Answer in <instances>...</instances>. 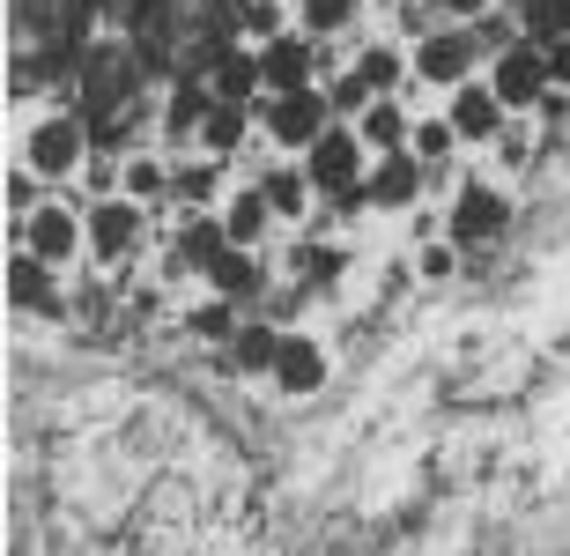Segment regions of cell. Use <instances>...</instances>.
I'll use <instances>...</instances> for the list:
<instances>
[{"label": "cell", "instance_id": "1", "mask_svg": "<svg viewBox=\"0 0 570 556\" xmlns=\"http://www.w3.org/2000/svg\"><path fill=\"white\" fill-rule=\"evenodd\" d=\"M119 8H127V45L141 52V67L170 82L208 75L245 30V0H119Z\"/></svg>", "mask_w": 570, "mask_h": 556}, {"label": "cell", "instance_id": "2", "mask_svg": "<svg viewBox=\"0 0 570 556\" xmlns=\"http://www.w3.org/2000/svg\"><path fill=\"white\" fill-rule=\"evenodd\" d=\"M75 97H82V119L97 149H119L141 134V111H148V67L134 45H89L75 60Z\"/></svg>", "mask_w": 570, "mask_h": 556}, {"label": "cell", "instance_id": "3", "mask_svg": "<svg viewBox=\"0 0 570 556\" xmlns=\"http://www.w3.org/2000/svg\"><path fill=\"white\" fill-rule=\"evenodd\" d=\"M259 127L275 134L282 149H318V142H326V97H318V89H296V97H267V105H259Z\"/></svg>", "mask_w": 570, "mask_h": 556}, {"label": "cell", "instance_id": "4", "mask_svg": "<svg viewBox=\"0 0 570 556\" xmlns=\"http://www.w3.org/2000/svg\"><path fill=\"white\" fill-rule=\"evenodd\" d=\"M504 223H511V201L497 186L466 178V186L452 193V237H460V245H489V237H504Z\"/></svg>", "mask_w": 570, "mask_h": 556}, {"label": "cell", "instance_id": "5", "mask_svg": "<svg viewBox=\"0 0 570 556\" xmlns=\"http://www.w3.org/2000/svg\"><path fill=\"white\" fill-rule=\"evenodd\" d=\"M312 186L341 193V201H363V134L334 127L326 142L312 149Z\"/></svg>", "mask_w": 570, "mask_h": 556}, {"label": "cell", "instance_id": "6", "mask_svg": "<svg viewBox=\"0 0 570 556\" xmlns=\"http://www.w3.org/2000/svg\"><path fill=\"white\" fill-rule=\"evenodd\" d=\"M474 60H482V38H474V30H430V38L415 45V75H423V82L466 89V67Z\"/></svg>", "mask_w": 570, "mask_h": 556}, {"label": "cell", "instance_id": "7", "mask_svg": "<svg viewBox=\"0 0 570 556\" xmlns=\"http://www.w3.org/2000/svg\"><path fill=\"white\" fill-rule=\"evenodd\" d=\"M489 89L511 105H549V52L541 45H511L504 60H497V75H489Z\"/></svg>", "mask_w": 570, "mask_h": 556}, {"label": "cell", "instance_id": "8", "mask_svg": "<svg viewBox=\"0 0 570 556\" xmlns=\"http://www.w3.org/2000/svg\"><path fill=\"white\" fill-rule=\"evenodd\" d=\"M82 156H89L82 119H38V127H30V172L38 178H67Z\"/></svg>", "mask_w": 570, "mask_h": 556}, {"label": "cell", "instance_id": "9", "mask_svg": "<svg viewBox=\"0 0 570 556\" xmlns=\"http://www.w3.org/2000/svg\"><path fill=\"white\" fill-rule=\"evenodd\" d=\"M259 75H267V97H296V89H312V75H326V60L304 38H275L259 45Z\"/></svg>", "mask_w": 570, "mask_h": 556}, {"label": "cell", "instance_id": "10", "mask_svg": "<svg viewBox=\"0 0 570 556\" xmlns=\"http://www.w3.org/2000/svg\"><path fill=\"white\" fill-rule=\"evenodd\" d=\"M141 231H148L141 201H97V208H89V245L105 260H127L134 245H141Z\"/></svg>", "mask_w": 570, "mask_h": 556}, {"label": "cell", "instance_id": "11", "mask_svg": "<svg viewBox=\"0 0 570 556\" xmlns=\"http://www.w3.org/2000/svg\"><path fill=\"white\" fill-rule=\"evenodd\" d=\"M200 82H208V97L215 105H253V89H267V75H259V52H245V45H230V52H223V60L208 67V75H200Z\"/></svg>", "mask_w": 570, "mask_h": 556}, {"label": "cell", "instance_id": "12", "mask_svg": "<svg viewBox=\"0 0 570 556\" xmlns=\"http://www.w3.org/2000/svg\"><path fill=\"white\" fill-rule=\"evenodd\" d=\"M16 237H22V253H30V260H45V267H52V260H67L75 245H82V223H75L67 208H38Z\"/></svg>", "mask_w": 570, "mask_h": 556}, {"label": "cell", "instance_id": "13", "mask_svg": "<svg viewBox=\"0 0 570 556\" xmlns=\"http://www.w3.org/2000/svg\"><path fill=\"white\" fill-rule=\"evenodd\" d=\"M423 193V164L415 156H379V172L363 178V201H379V208H407Z\"/></svg>", "mask_w": 570, "mask_h": 556}, {"label": "cell", "instance_id": "14", "mask_svg": "<svg viewBox=\"0 0 570 556\" xmlns=\"http://www.w3.org/2000/svg\"><path fill=\"white\" fill-rule=\"evenodd\" d=\"M8 297H16L22 312H45V320H60V290H52V275H45V260H30V253L8 260Z\"/></svg>", "mask_w": 570, "mask_h": 556}, {"label": "cell", "instance_id": "15", "mask_svg": "<svg viewBox=\"0 0 570 556\" xmlns=\"http://www.w3.org/2000/svg\"><path fill=\"white\" fill-rule=\"evenodd\" d=\"M215 290V297H259V260L245 253V245H230V253L208 260V275H200Z\"/></svg>", "mask_w": 570, "mask_h": 556}, {"label": "cell", "instance_id": "16", "mask_svg": "<svg viewBox=\"0 0 570 556\" xmlns=\"http://www.w3.org/2000/svg\"><path fill=\"white\" fill-rule=\"evenodd\" d=\"M275 379H282V393H312V386L326 379V349H318V342H304V334H289V342H282Z\"/></svg>", "mask_w": 570, "mask_h": 556}, {"label": "cell", "instance_id": "17", "mask_svg": "<svg viewBox=\"0 0 570 556\" xmlns=\"http://www.w3.org/2000/svg\"><path fill=\"white\" fill-rule=\"evenodd\" d=\"M356 134H363V149H379V156H401V142H407L415 127H407V111L393 105V97H379V105H371V111L356 119Z\"/></svg>", "mask_w": 570, "mask_h": 556}, {"label": "cell", "instance_id": "18", "mask_svg": "<svg viewBox=\"0 0 570 556\" xmlns=\"http://www.w3.org/2000/svg\"><path fill=\"white\" fill-rule=\"evenodd\" d=\"M497 119H504V97H497V89H460V97H452V127L474 134V142L497 134Z\"/></svg>", "mask_w": 570, "mask_h": 556}, {"label": "cell", "instance_id": "19", "mask_svg": "<svg viewBox=\"0 0 570 556\" xmlns=\"http://www.w3.org/2000/svg\"><path fill=\"white\" fill-rule=\"evenodd\" d=\"M267 215H275V208H267V193H237V201H230V215H223V231H230V245H245V253H253V245H259V237H267Z\"/></svg>", "mask_w": 570, "mask_h": 556}, {"label": "cell", "instance_id": "20", "mask_svg": "<svg viewBox=\"0 0 570 556\" xmlns=\"http://www.w3.org/2000/svg\"><path fill=\"white\" fill-rule=\"evenodd\" d=\"M282 342H289V334H275V326H245V334L230 342V364L237 371H275L282 364Z\"/></svg>", "mask_w": 570, "mask_h": 556}, {"label": "cell", "instance_id": "21", "mask_svg": "<svg viewBox=\"0 0 570 556\" xmlns=\"http://www.w3.org/2000/svg\"><path fill=\"white\" fill-rule=\"evenodd\" d=\"M519 22H527V45H563L570 38V0H527Z\"/></svg>", "mask_w": 570, "mask_h": 556}, {"label": "cell", "instance_id": "22", "mask_svg": "<svg viewBox=\"0 0 570 556\" xmlns=\"http://www.w3.org/2000/svg\"><path fill=\"white\" fill-rule=\"evenodd\" d=\"M245 119H253V111H237V105H215L208 119H200V134H193V142H200L208 156H223V149H237V134H245Z\"/></svg>", "mask_w": 570, "mask_h": 556}, {"label": "cell", "instance_id": "23", "mask_svg": "<svg viewBox=\"0 0 570 556\" xmlns=\"http://www.w3.org/2000/svg\"><path fill=\"white\" fill-rule=\"evenodd\" d=\"M164 193H170V164L134 156V164H127V201H141V208H148V201H164Z\"/></svg>", "mask_w": 570, "mask_h": 556}, {"label": "cell", "instance_id": "24", "mask_svg": "<svg viewBox=\"0 0 570 556\" xmlns=\"http://www.w3.org/2000/svg\"><path fill=\"white\" fill-rule=\"evenodd\" d=\"M304 178H312V172H267V186H259V193H267V208H275V215H304V201H312Z\"/></svg>", "mask_w": 570, "mask_h": 556}, {"label": "cell", "instance_id": "25", "mask_svg": "<svg viewBox=\"0 0 570 556\" xmlns=\"http://www.w3.org/2000/svg\"><path fill=\"white\" fill-rule=\"evenodd\" d=\"M170 193H178V201H193V208H208V201H215V156L178 164V172H170Z\"/></svg>", "mask_w": 570, "mask_h": 556}, {"label": "cell", "instance_id": "26", "mask_svg": "<svg viewBox=\"0 0 570 556\" xmlns=\"http://www.w3.org/2000/svg\"><path fill=\"white\" fill-rule=\"evenodd\" d=\"M356 75H363V82H371V89H379V97H393V82H401V75H407V60H401V52H393V45H371V52H363V67H356Z\"/></svg>", "mask_w": 570, "mask_h": 556}, {"label": "cell", "instance_id": "27", "mask_svg": "<svg viewBox=\"0 0 570 556\" xmlns=\"http://www.w3.org/2000/svg\"><path fill=\"white\" fill-rule=\"evenodd\" d=\"M452 142H460L452 119H415V156L423 164H452Z\"/></svg>", "mask_w": 570, "mask_h": 556}, {"label": "cell", "instance_id": "28", "mask_svg": "<svg viewBox=\"0 0 570 556\" xmlns=\"http://www.w3.org/2000/svg\"><path fill=\"white\" fill-rule=\"evenodd\" d=\"M348 22H356V0H304V30H318V38H334Z\"/></svg>", "mask_w": 570, "mask_h": 556}, {"label": "cell", "instance_id": "29", "mask_svg": "<svg viewBox=\"0 0 570 556\" xmlns=\"http://www.w3.org/2000/svg\"><path fill=\"white\" fill-rule=\"evenodd\" d=\"M193 334H208V342H237L230 304H200V312H193Z\"/></svg>", "mask_w": 570, "mask_h": 556}, {"label": "cell", "instance_id": "30", "mask_svg": "<svg viewBox=\"0 0 570 556\" xmlns=\"http://www.w3.org/2000/svg\"><path fill=\"white\" fill-rule=\"evenodd\" d=\"M371 105H379V89L363 82V75H341L334 82V111H371Z\"/></svg>", "mask_w": 570, "mask_h": 556}, {"label": "cell", "instance_id": "31", "mask_svg": "<svg viewBox=\"0 0 570 556\" xmlns=\"http://www.w3.org/2000/svg\"><path fill=\"white\" fill-rule=\"evenodd\" d=\"M245 30L275 45V38H282V8H275V0H245Z\"/></svg>", "mask_w": 570, "mask_h": 556}, {"label": "cell", "instance_id": "32", "mask_svg": "<svg viewBox=\"0 0 570 556\" xmlns=\"http://www.w3.org/2000/svg\"><path fill=\"white\" fill-rule=\"evenodd\" d=\"M474 38H482V52H489V45H504V52L519 45V38H511V22H504V16H482V22H474Z\"/></svg>", "mask_w": 570, "mask_h": 556}, {"label": "cell", "instance_id": "33", "mask_svg": "<svg viewBox=\"0 0 570 556\" xmlns=\"http://www.w3.org/2000/svg\"><path fill=\"white\" fill-rule=\"evenodd\" d=\"M549 52V82H570V38L563 45H541Z\"/></svg>", "mask_w": 570, "mask_h": 556}, {"label": "cell", "instance_id": "34", "mask_svg": "<svg viewBox=\"0 0 570 556\" xmlns=\"http://www.w3.org/2000/svg\"><path fill=\"white\" fill-rule=\"evenodd\" d=\"M423 275H452V253L444 245H423Z\"/></svg>", "mask_w": 570, "mask_h": 556}, {"label": "cell", "instance_id": "35", "mask_svg": "<svg viewBox=\"0 0 570 556\" xmlns=\"http://www.w3.org/2000/svg\"><path fill=\"white\" fill-rule=\"evenodd\" d=\"M444 8H452V16H466V22H482V8H489V0H444Z\"/></svg>", "mask_w": 570, "mask_h": 556}, {"label": "cell", "instance_id": "36", "mask_svg": "<svg viewBox=\"0 0 570 556\" xmlns=\"http://www.w3.org/2000/svg\"><path fill=\"white\" fill-rule=\"evenodd\" d=\"M504 8H527V0H504Z\"/></svg>", "mask_w": 570, "mask_h": 556}]
</instances>
